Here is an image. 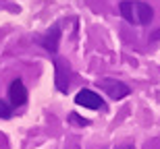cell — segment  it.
I'll list each match as a JSON object with an SVG mask.
<instances>
[{
    "mask_svg": "<svg viewBox=\"0 0 160 149\" xmlns=\"http://www.w3.org/2000/svg\"><path fill=\"white\" fill-rule=\"evenodd\" d=\"M117 149H133V145H121V147H117Z\"/></svg>",
    "mask_w": 160,
    "mask_h": 149,
    "instance_id": "9",
    "label": "cell"
},
{
    "mask_svg": "<svg viewBox=\"0 0 160 149\" xmlns=\"http://www.w3.org/2000/svg\"><path fill=\"white\" fill-rule=\"evenodd\" d=\"M58 40H60V27H58V25H54L46 35H42V42L40 44L48 50V52L54 54L56 50H58Z\"/></svg>",
    "mask_w": 160,
    "mask_h": 149,
    "instance_id": "5",
    "label": "cell"
},
{
    "mask_svg": "<svg viewBox=\"0 0 160 149\" xmlns=\"http://www.w3.org/2000/svg\"><path fill=\"white\" fill-rule=\"evenodd\" d=\"M119 12L121 17L131 25H150L154 19V11L152 6L142 2V0H123L119 4Z\"/></svg>",
    "mask_w": 160,
    "mask_h": 149,
    "instance_id": "1",
    "label": "cell"
},
{
    "mask_svg": "<svg viewBox=\"0 0 160 149\" xmlns=\"http://www.w3.org/2000/svg\"><path fill=\"white\" fill-rule=\"evenodd\" d=\"M54 66H56V87L60 91H67V87H69V66L60 58H54Z\"/></svg>",
    "mask_w": 160,
    "mask_h": 149,
    "instance_id": "6",
    "label": "cell"
},
{
    "mask_svg": "<svg viewBox=\"0 0 160 149\" xmlns=\"http://www.w3.org/2000/svg\"><path fill=\"white\" fill-rule=\"evenodd\" d=\"M75 104L88 108V110H104V108H106L104 100L92 89H81L79 91L77 95H75Z\"/></svg>",
    "mask_w": 160,
    "mask_h": 149,
    "instance_id": "2",
    "label": "cell"
},
{
    "mask_svg": "<svg viewBox=\"0 0 160 149\" xmlns=\"http://www.w3.org/2000/svg\"><path fill=\"white\" fill-rule=\"evenodd\" d=\"M158 37H160V29H158V31H154V33H152V40H158Z\"/></svg>",
    "mask_w": 160,
    "mask_h": 149,
    "instance_id": "8",
    "label": "cell"
},
{
    "mask_svg": "<svg viewBox=\"0 0 160 149\" xmlns=\"http://www.w3.org/2000/svg\"><path fill=\"white\" fill-rule=\"evenodd\" d=\"M8 95H11V104L12 106H23L27 101V89H25L23 81H12L11 83V89H8Z\"/></svg>",
    "mask_w": 160,
    "mask_h": 149,
    "instance_id": "4",
    "label": "cell"
},
{
    "mask_svg": "<svg viewBox=\"0 0 160 149\" xmlns=\"http://www.w3.org/2000/svg\"><path fill=\"white\" fill-rule=\"evenodd\" d=\"M8 116H11V108H8L6 101L0 100V118H8Z\"/></svg>",
    "mask_w": 160,
    "mask_h": 149,
    "instance_id": "7",
    "label": "cell"
},
{
    "mask_svg": "<svg viewBox=\"0 0 160 149\" xmlns=\"http://www.w3.org/2000/svg\"><path fill=\"white\" fill-rule=\"evenodd\" d=\"M98 87L104 89L112 100H123V97L129 95V87L117 79H98Z\"/></svg>",
    "mask_w": 160,
    "mask_h": 149,
    "instance_id": "3",
    "label": "cell"
}]
</instances>
